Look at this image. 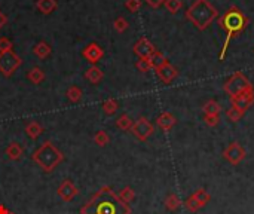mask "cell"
<instances>
[{"mask_svg":"<svg viewBox=\"0 0 254 214\" xmlns=\"http://www.w3.org/2000/svg\"><path fill=\"white\" fill-rule=\"evenodd\" d=\"M152 9H157V7H160L163 3H165V0H144Z\"/></svg>","mask_w":254,"mask_h":214,"instance_id":"obj_37","label":"cell"},{"mask_svg":"<svg viewBox=\"0 0 254 214\" xmlns=\"http://www.w3.org/2000/svg\"><path fill=\"white\" fill-rule=\"evenodd\" d=\"M6 24H7V16L0 10V30H1Z\"/></svg>","mask_w":254,"mask_h":214,"instance_id":"obj_38","label":"cell"},{"mask_svg":"<svg viewBox=\"0 0 254 214\" xmlns=\"http://www.w3.org/2000/svg\"><path fill=\"white\" fill-rule=\"evenodd\" d=\"M253 88V83L250 82V79L242 73V71H236L233 73L224 83H223V91L229 95V97H233V95H238L247 89Z\"/></svg>","mask_w":254,"mask_h":214,"instance_id":"obj_5","label":"cell"},{"mask_svg":"<svg viewBox=\"0 0 254 214\" xmlns=\"http://www.w3.org/2000/svg\"><path fill=\"white\" fill-rule=\"evenodd\" d=\"M186 18L198 30L203 31L215 18H218V12L208 0H195L186 10Z\"/></svg>","mask_w":254,"mask_h":214,"instance_id":"obj_3","label":"cell"},{"mask_svg":"<svg viewBox=\"0 0 254 214\" xmlns=\"http://www.w3.org/2000/svg\"><path fill=\"white\" fill-rule=\"evenodd\" d=\"M245 156H247V150L239 141L229 143L223 150V159L230 165H239L245 159Z\"/></svg>","mask_w":254,"mask_h":214,"instance_id":"obj_8","label":"cell"},{"mask_svg":"<svg viewBox=\"0 0 254 214\" xmlns=\"http://www.w3.org/2000/svg\"><path fill=\"white\" fill-rule=\"evenodd\" d=\"M56 193H58V196H59L64 202H70L71 199H74V198L79 195V189L76 187V184H74L71 180L65 178V180L59 184Z\"/></svg>","mask_w":254,"mask_h":214,"instance_id":"obj_13","label":"cell"},{"mask_svg":"<svg viewBox=\"0 0 254 214\" xmlns=\"http://www.w3.org/2000/svg\"><path fill=\"white\" fill-rule=\"evenodd\" d=\"M12 48H13V43L10 42V39H7V37H0V54L13 51Z\"/></svg>","mask_w":254,"mask_h":214,"instance_id":"obj_36","label":"cell"},{"mask_svg":"<svg viewBox=\"0 0 254 214\" xmlns=\"http://www.w3.org/2000/svg\"><path fill=\"white\" fill-rule=\"evenodd\" d=\"M4 153H6V156H7L10 160H18V159H21V156H22V153H24V149H22V146H21L19 143L12 141V143H9V146L6 147Z\"/></svg>","mask_w":254,"mask_h":214,"instance_id":"obj_18","label":"cell"},{"mask_svg":"<svg viewBox=\"0 0 254 214\" xmlns=\"http://www.w3.org/2000/svg\"><path fill=\"white\" fill-rule=\"evenodd\" d=\"M80 214H131V207L122 202L110 186H102L80 208Z\"/></svg>","mask_w":254,"mask_h":214,"instance_id":"obj_1","label":"cell"},{"mask_svg":"<svg viewBox=\"0 0 254 214\" xmlns=\"http://www.w3.org/2000/svg\"><path fill=\"white\" fill-rule=\"evenodd\" d=\"M244 111H241V110H238V108H235V107H229L227 110H226V117L230 120V122H239L242 117H244Z\"/></svg>","mask_w":254,"mask_h":214,"instance_id":"obj_29","label":"cell"},{"mask_svg":"<svg viewBox=\"0 0 254 214\" xmlns=\"http://www.w3.org/2000/svg\"><path fill=\"white\" fill-rule=\"evenodd\" d=\"M129 27V22L126 21V18L123 16H117L114 21H113V28L117 31V33H125Z\"/></svg>","mask_w":254,"mask_h":214,"instance_id":"obj_30","label":"cell"},{"mask_svg":"<svg viewBox=\"0 0 254 214\" xmlns=\"http://www.w3.org/2000/svg\"><path fill=\"white\" fill-rule=\"evenodd\" d=\"M163 6L166 7V10H168L169 13H177V12L181 9L183 1H181V0H165Z\"/></svg>","mask_w":254,"mask_h":214,"instance_id":"obj_32","label":"cell"},{"mask_svg":"<svg viewBox=\"0 0 254 214\" xmlns=\"http://www.w3.org/2000/svg\"><path fill=\"white\" fill-rule=\"evenodd\" d=\"M102 77H104V73H102V70H101L100 67H97V65H91V67L85 71V79H86L89 83H92V85H98V83L102 80Z\"/></svg>","mask_w":254,"mask_h":214,"instance_id":"obj_16","label":"cell"},{"mask_svg":"<svg viewBox=\"0 0 254 214\" xmlns=\"http://www.w3.org/2000/svg\"><path fill=\"white\" fill-rule=\"evenodd\" d=\"M94 141H95V144H98L100 147H104V146H107L108 143H110V137H108V134L105 132V131H98L95 135H94Z\"/></svg>","mask_w":254,"mask_h":214,"instance_id":"obj_31","label":"cell"},{"mask_svg":"<svg viewBox=\"0 0 254 214\" xmlns=\"http://www.w3.org/2000/svg\"><path fill=\"white\" fill-rule=\"evenodd\" d=\"M202 110H203V114H220L221 106H220L215 100H208V101L203 104Z\"/></svg>","mask_w":254,"mask_h":214,"instance_id":"obj_26","label":"cell"},{"mask_svg":"<svg viewBox=\"0 0 254 214\" xmlns=\"http://www.w3.org/2000/svg\"><path fill=\"white\" fill-rule=\"evenodd\" d=\"M82 55H83V58H85L88 62H91L92 65H95V64L104 56V51H102V48H101L98 43L92 42V43H88V45L83 48Z\"/></svg>","mask_w":254,"mask_h":214,"instance_id":"obj_12","label":"cell"},{"mask_svg":"<svg viewBox=\"0 0 254 214\" xmlns=\"http://www.w3.org/2000/svg\"><path fill=\"white\" fill-rule=\"evenodd\" d=\"M31 160L37 163L45 172H52L64 160V155L53 146L52 141H43L42 146L33 152Z\"/></svg>","mask_w":254,"mask_h":214,"instance_id":"obj_4","label":"cell"},{"mask_svg":"<svg viewBox=\"0 0 254 214\" xmlns=\"http://www.w3.org/2000/svg\"><path fill=\"white\" fill-rule=\"evenodd\" d=\"M150 64H152V68L153 70H156V68H159L160 65H163L168 59L165 58V55L162 54V52H159V51H156L152 56H150Z\"/></svg>","mask_w":254,"mask_h":214,"instance_id":"obj_28","label":"cell"},{"mask_svg":"<svg viewBox=\"0 0 254 214\" xmlns=\"http://www.w3.org/2000/svg\"><path fill=\"white\" fill-rule=\"evenodd\" d=\"M125 7H126L129 12L135 13V12H138L140 7H141V0H126V1H125Z\"/></svg>","mask_w":254,"mask_h":214,"instance_id":"obj_35","label":"cell"},{"mask_svg":"<svg viewBox=\"0 0 254 214\" xmlns=\"http://www.w3.org/2000/svg\"><path fill=\"white\" fill-rule=\"evenodd\" d=\"M203 122L206 126H217L218 122H220V114H203Z\"/></svg>","mask_w":254,"mask_h":214,"instance_id":"obj_34","label":"cell"},{"mask_svg":"<svg viewBox=\"0 0 254 214\" xmlns=\"http://www.w3.org/2000/svg\"><path fill=\"white\" fill-rule=\"evenodd\" d=\"M114 125H116V128H119L120 131H131V128H132V125H134V120L129 117V114L122 113V114L116 119Z\"/></svg>","mask_w":254,"mask_h":214,"instance_id":"obj_23","label":"cell"},{"mask_svg":"<svg viewBox=\"0 0 254 214\" xmlns=\"http://www.w3.org/2000/svg\"><path fill=\"white\" fill-rule=\"evenodd\" d=\"M7 213H9V210L4 205H0V214H7Z\"/></svg>","mask_w":254,"mask_h":214,"instance_id":"obj_39","label":"cell"},{"mask_svg":"<svg viewBox=\"0 0 254 214\" xmlns=\"http://www.w3.org/2000/svg\"><path fill=\"white\" fill-rule=\"evenodd\" d=\"M131 132L134 134V137H135L137 140H140V141H147L149 137L153 135L154 126H153V123H152L147 117L141 116V117H138V119L134 122V125H132V128H131Z\"/></svg>","mask_w":254,"mask_h":214,"instance_id":"obj_9","label":"cell"},{"mask_svg":"<svg viewBox=\"0 0 254 214\" xmlns=\"http://www.w3.org/2000/svg\"><path fill=\"white\" fill-rule=\"evenodd\" d=\"M43 132H45L43 126H42L39 122H36V120H30V122L25 125V134H27L31 140L39 138Z\"/></svg>","mask_w":254,"mask_h":214,"instance_id":"obj_19","label":"cell"},{"mask_svg":"<svg viewBox=\"0 0 254 214\" xmlns=\"http://www.w3.org/2000/svg\"><path fill=\"white\" fill-rule=\"evenodd\" d=\"M27 79L33 83V85H40L45 80V71L40 67H33L28 70L27 73Z\"/></svg>","mask_w":254,"mask_h":214,"instance_id":"obj_22","label":"cell"},{"mask_svg":"<svg viewBox=\"0 0 254 214\" xmlns=\"http://www.w3.org/2000/svg\"><path fill=\"white\" fill-rule=\"evenodd\" d=\"M119 199L122 201V202H125V204H131L134 199H135V192H134V189L132 187H129V186H125L120 192H119Z\"/></svg>","mask_w":254,"mask_h":214,"instance_id":"obj_27","label":"cell"},{"mask_svg":"<svg viewBox=\"0 0 254 214\" xmlns=\"http://www.w3.org/2000/svg\"><path fill=\"white\" fill-rule=\"evenodd\" d=\"M135 68H137L138 71H141V73H147V71L153 70L149 59H138V61L135 62Z\"/></svg>","mask_w":254,"mask_h":214,"instance_id":"obj_33","label":"cell"},{"mask_svg":"<svg viewBox=\"0 0 254 214\" xmlns=\"http://www.w3.org/2000/svg\"><path fill=\"white\" fill-rule=\"evenodd\" d=\"M65 95H67L68 101H71V103H79V101L82 100V97H83V92H82V89H80L79 86L71 85V86L67 89Z\"/></svg>","mask_w":254,"mask_h":214,"instance_id":"obj_25","label":"cell"},{"mask_svg":"<svg viewBox=\"0 0 254 214\" xmlns=\"http://www.w3.org/2000/svg\"><path fill=\"white\" fill-rule=\"evenodd\" d=\"M156 71V76L160 79V82L162 83H171L172 80H175L177 79V76H178V70H177V67H174L169 61H166L163 65H160L159 68H156L154 70Z\"/></svg>","mask_w":254,"mask_h":214,"instance_id":"obj_14","label":"cell"},{"mask_svg":"<svg viewBox=\"0 0 254 214\" xmlns=\"http://www.w3.org/2000/svg\"><path fill=\"white\" fill-rule=\"evenodd\" d=\"M134 54L140 58V59H150V56L157 51L154 48V45L147 39V37H140L135 45L132 46Z\"/></svg>","mask_w":254,"mask_h":214,"instance_id":"obj_11","label":"cell"},{"mask_svg":"<svg viewBox=\"0 0 254 214\" xmlns=\"http://www.w3.org/2000/svg\"><path fill=\"white\" fill-rule=\"evenodd\" d=\"M163 205H165V208L168 211L174 213L181 207V199H180V196L177 193H168L165 201H163Z\"/></svg>","mask_w":254,"mask_h":214,"instance_id":"obj_21","label":"cell"},{"mask_svg":"<svg viewBox=\"0 0 254 214\" xmlns=\"http://www.w3.org/2000/svg\"><path fill=\"white\" fill-rule=\"evenodd\" d=\"M22 64V59L13 51L0 54V73L4 77H10Z\"/></svg>","mask_w":254,"mask_h":214,"instance_id":"obj_7","label":"cell"},{"mask_svg":"<svg viewBox=\"0 0 254 214\" xmlns=\"http://www.w3.org/2000/svg\"><path fill=\"white\" fill-rule=\"evenodd\" d=\"M119 110V101L116 98H108L102 103V111L107 114V116H111L114 114L116 111Z\"/></svg>","mask_w":254,"mask_h":214,"instance_id":"obj_24","label":"cell"},{"mask_svg":"<svg viewBox=\"0 0 254 214\" xmlns=\"http://www.w3.org/2000/svg\"><path fill=\"white\" fill-rule=\"evenodd\" d=\"M217 22L218 25L226 31V39H224V43H223V48H221V52L218 55L220 61L224 59V55H226V51L229 48V43L233 37L239 36L245 28L247 25L250 24V19L248 16L236 6H232L229 7L221 16L217 18Z\"/></svg>","mask_w":254,"mask_h":214,"instance_id":"obj_2","label":"cell"},{"mask_svg":"<svg viewBox=\"0 0 254 214\" xmlns=\"http://www.w3.org/2000/svg\"><path fill=\"white\" fill-rule=\"evenodd\" d=\"M33 54H34L39 59H46V58L52 54V48H51V45H49V43H46V42L40 40L39 43H36V45H34V48H33Z\"/></svg>","mask_w":254,"mask_h":214,"instance_id":"obj_17","label":"cell"},{"mask_svg":"<svg viewBox=\"0 0 254 214\" xmlns=\"http://www.w3.org/2000/svg\"><path fill=\"white\" fill-rule=\"evenodd\" d=\"M7 214H16V213H13V211H9Z\"/></svg>","mask_w":254,"mask_h":214,"instance_id":"obj_40","label":"cell"},{"mask_svg":"<svg viewBox=\"0 0 254 214\" xmlns=\"http://www.w3.org/2000/svg\"><path fill=\"white\" fill-rule=\"evenodd\" d=\"M254 104V86L238 94V95H233L230 97V106L241 110V111H247L251 106Z\"/></svg>","mask_w":254,"mask_h":214,"instance_id":"obj_10","label":"cell"},{"mask_svg":"<svg viewBox=\"0 0 254 214\" xmlns=\"http://www.w3.org/2000/svg\"><path fill=\"white\" fill-rule=\"evenodd\" d=\"M211 201V195L203 189L199 187L196 189L192 195H189L184 201V207L187 208V211L190 213H198L199 210H202L205 205H208V202Z\"/></svg>","mask_w":254,"mask_h":214,"instance_id":"obj_6","label":"cell"},{"mask_svg":"<svg viewBox=\"0 0 254 214\" xmlns=\"http://www.w3.org/2000/svg\"><path fill=\"white\" fill-rule=\"evenodd\" d=\"M156 125H157V128H159L160 131L168 132L169 129H172V128L177 125V119H175V116H174L172 113L163 111V113H160V114L156 117Z\"/></svg>","mask_w":254,"mask_h":214,"instance_id":"obj_15","label":"cell"},{"mask_svg":"<svg viewBox=\"0 0 254 214\" xmlns=\"http://www.w3.org/2000/svg\"><path fill=\"white\" fill-rule=\"evenodd\" d=\"M36 7L43 15H49L58 7V3L56 0H36Z\"/></svg>","mask_w":254,"mask_h":214,"instance_id":"obj_20","label":"cell"}]
</instances>
